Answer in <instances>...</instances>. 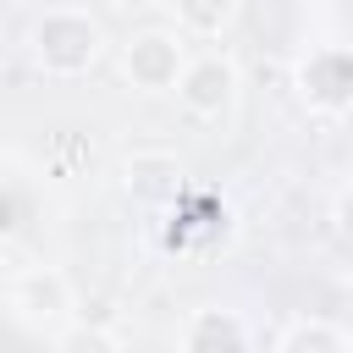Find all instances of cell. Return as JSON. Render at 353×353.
I'll list each match as a JSON object with an SVG mask.
<instances>
[{
  "instance_id": "cell-1",
  "label": "cell",
  "mask_w": 353,
  "mask_h": 353,
  "mask_svg": "<svg viewBox=\"0 0 353 353\" xmlns=\"http://www.w3.org/2000/svg\"><path fill=\"white\" fill-rule=\"evenodd\" d=\"M28 50H33V66L55 83H72V77H88L105 55V28L99 17L77 11V6H50L33 17V33H28Z\"/></svg>"
},
{
  "instance_id": "cell-2",
  "label": "cell",
  "mask_w": 353,
  "mask_h": 353,
  "mask_svg": "<svg viewBox=\"0 0 353 353\" xmlns=\"http://www.w3.org/2000/svg\"><path fill=\"white\" fill-rule=\"evenodd\" d=\"M6 303H11L17 325H28V331H66V325H72V309H77L72 281H66L61 265H28V270L11 281Z\"/></svg>"
},
{
  "instance_id": "cell-3",
  "label": "cell",
  "mask_w": 353,
  "mask_h": 353,
  "mask_svg": "<svg viewBox=\"0 0 353 353\" xmlns=\"http://www.w3.org/2000/svg\"><path fill=\"white\" fill-rule=\"evenodd\" d=\"M237 88H243L237 61L221 55V50H204V55H188V66L176 77V105L193 121H221V116H232Z\"/></svg>"
},
{
  "instance_id": "cell-4",
  "label": "cell",
  "mask_w": 353,
  "mask_h": 353,
  "mask_svg": "<svg viewBox=\"0 0 353 353\" xmlns=\"http://www.w3.org/2000/svg\"><path fill=\"white\" fill-rule=\"evenodd\" d=\"M182 66H188V44L165 28H143L121 44V77L138 94H176Z\"/></svg>"
},
{
  "instance_id": "cell-5",
  "label": "cell",
  "mask_w": 353,
  "mask_h": 353,
  "mask_svg": "<svg viewBox=\"0 0 353 353\" xmlns=\"http://www.w3.org/2000/svg\"><path fill=\"white\" fill-rule=\"evenodd\" d=\"M298 94L309 110L320 116H342L353 110V50L342 44H320L298 61Z\"/></svg>"
},
{
  "instance_id": "cell-6",
  "label": "cell",
  "mask_w": 353,
  "mask_h": 353,
  "mask_svg": "<svg viewBox=\"0 0 353 353\" xmlns=\"http://www.w3.org/2000/svg\"><path fill=\"white\" fill-rule=\"evenodd\" d=\"M182 160L165 154V149H132L121 160V193L132 204H171L182 193Z\"/></svg>"
},
{
  "instance_id": "cell-7",
  "label": "cell",
  "mask_w": 353,
  "mask_h": 353,
  "mask_svg": "<svg viewBox=\"0 0 353 353\" xmlns=\"http://www.w3.org/2000/svg\"><path fill=\"white\" fill-rule=\"evenodd\" d=\"M182 353H248V325L232 309H193L182 325Z\"/></svg>"
},
{
  "instance_id": "cell-8",
  "label": "cell",
  "mask_w": 353,
  "mask_h": 353,
  "mask_svg": "<svg viewBox=\"0 0 353 353\" xmlns=\"http://www.w3.org/2000/svg\"><path fill=\"white\" fill-rule=\"evenodd\" d=\"M182 33L193 39H221L232 22H237V0H171Z\"/></svg>"
},
{
  "instance_id": "cell-9",
  "label": "cell",
  "mask_w": 353,
  "mask_h": 353,
  "mask_svg": "<svg viewBox=\"0 0 353 353\" xmlns=\"http://www.w3.org/2000/svg\"><path fill=\"white\" fill-rule=\"evenodd\" d=\"M276 353H353V342H347V331L331 325V320H298V325L276 342Z\"/></svg>"
},
{
  "instance_id": "cell-10",
  "label": "cell",
  "mask_w": 353,
  "mask_h": 353,
  "mask_svg": "<svg viewBox=\"0 0 353 353\" xmlns=\"http://www.w3.org/2000/svg\"><path fill=\"white\" fill-rule=\"evenodd\" d=\"M55 353H121V342H116L105 325L72 320L66 331H55Z\"/></svg>"
},
{
  "instance_id": "cell-11",
  "label": "cell",
  "mask_w": 353,
  "mask_h": 353,
  "mask_svg": "<svg viewBox=\"0 0 353 353\" xmlns=\"http://www.w3.org/2000/svg\"><path fill=\"white\" fill-rule=\"evenodd\" d=\"M331 226H336V237H342V243H353V188H342V193H336V204H331Z\"/></svg>"
},
{
  "instance_id": "cell-12",
  "label": "cell",
  "mask_w": 353,
  "mask_h": 353,
  "mask_svg": "<svg viewBox=\"0 0 353 353\" xmlns=\"http://www.w3.org/2000/svg\"><path fill=\"white\" fill-rule=\"evenodd\" d=\"M6 232H11V199L0 193V237H6Z\"/></svg>"
}]
</instances>
